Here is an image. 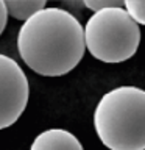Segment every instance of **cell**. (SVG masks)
<instances>
[{"instance_id": "cell-2", "label": "cell", "mask_w": 145, "mask_h": 150, "mask_svg": "<svg viewBox=\"0 0 145 150\" xmlns=\"http://www.w3.org/2000/svg\"><path fill=\"white\" fill-rule=\"evenodd\" d=\"M94 128L109 150L145 149V92L120 86L106 92L94 111Z\"/></svg>"}, {"instance_id": "cell-1", "label": "cell", "mask_w": 145, "mask_h": 150, "mask_svg": "<svg viewBox=\"0 0 145 150\" xmlns=\"http://www.w3.org/2000/svg\"><path fill=\"white\" fill-rule=\"evenodd\" d=\"M22 61L42 77H63L83 59V25L70 11L45 6L23 22L17 35Z\"/></svg>"}, {"instance_id": "cell-6", "label": "cell", "mask_w": 145, "mask_h": 150, "mask_svg": "<svg viewBox=\"0 0 145 150\" xmlns=\"http://www.w3.org/2000/svg\"><path fill=\"white\" fill-rule=\"evenodd\" d=\"M5 8L9 16L17 21H28L33 14L45 8L44 0H8L5 2Z\"/></svg>"}, {"instance_id": "cell-5", "label": "cell", "mask_w": 145, "mask_h": 150, "mask_svg": "<svg viewBox=\"0 0 145 150\" xmlns=\"http://www.w3.org/2000/svg\"><path fill=\"white\" fill-rule=\"evenodd\" d=\"M30 150H84L73 133L63 128H50L39 133L30 145Z\"/></svg>"}, {"instance_id": "cell-3", "label": "cell", "mask_w": 145, "mask_h": 150, "mask_svg": "<svg viewBox=\"0 0 145 150\" xmlns=\"http://www.w3.org/2000/svg\"><path fill=\"white\" fill-rule=\"evenodd\" d=\"M84 47L95 59L119 64L137 52L140 28L123 8H106L94 13L83 28Z\"/></svg>"}, {"instance_id": "cell-7", "label": "cell", "mask_w": 145, "mask_h": 150, "mask_svg": "<svg viewBox=\"0 0 145 150\" xmlns=\"http://www.w3.org/2000/svg\"><path fill=\"white\" fill-rule=\"evenodd\" d=\"M126 11V14L137 23V25H145V2L144 0H126L122 6Z\"/></svg>"}, {"instance_id": "cell-4", "label": "cell", "mask_w": 145, "mask_h": 150, "mask_svg": "<svg viewBox=\"0 0 145 150\" xmlns=\"http://www.w3.org/2000/svg\"><path fill=\"white\" fill-rule=\"evenodd\" d=\"M30 88L16 61L0 53V130L14 125L25 111Z\"/></svg>"}, {"instance_id": "cell-8", "label": "cell", "mask_w": 145, "mask_h": 150, "mask_svg": "<svg viewBox=\"0 0 145 150\" xmlns=\"http://www.w3.org/2000/svg\"><path fill=\"white\" fill-rule=\"evenodd\" d=\"M83 6L89 8L92 13H97L106 8H122L123 2L122 0H86V2H83Z\"/></svg>"}, {"instance_id": "cell-9", "label": "cell", "mask_w": 145, "mask_h": 150, "mask_svg": "<svg viewBox=\"0 0 145 150\" xmlns=\"http://www.w3.org/2000/svg\"><path fill=\"white\" fill-rule=\"evenodd\" d=\"M6 22H8V13H6V8H5V2L0 0V36L6 27Z\"/></svg>"}]
</instances>
